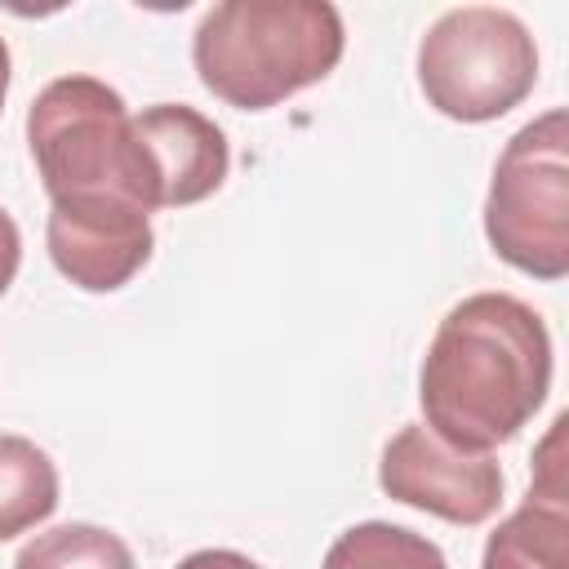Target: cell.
Returning a JSON list of instances; mask_svg holds the SVG:
<instances>
[{"label":"cell","instance_id":"cell-1","mask_svg":"<svg viewBox=\"0 0 569 569\" xmlns=\"http://www.w3.org/2000/svg\"><path fill=\"white\" fill-rule=\"evenodd\" d=\"M27 142L49 191L53 267L84 293L124 289L151 262L160 209L133 111L98 76H58L27 111Z\"/></svg>","mask_w":569,"mask_h":569},{"label":"cell","instance_id":"cell-2","mask_svg":"<svg viewBox=\"0 0 569 569\" xmlns=\"http://www.w3.org/2000/svg\"><path fill=\"white\" fill-rule=\"evenodd\" d=\"M551 391V333L516 293H471L445 311L418 369L422 427L489 453L529 427Z\"/></svg>","mask_w":569,"mask_h":569},{"label":"cell","instance_id":"cell-3","mask_svg":"<svg viewBox=\"0 0 569 569\" xmlns=\"http://www.w3.org/2000/svg\"><path fill=\"white\" fill-rule=\"evenodd\" d=\"M342 49V13L329 0H222L191 36L200 84L236 111H267L320 84Z\"/></svg>","mask_w":569,"mask_h":569},{"label":"cell","instance_id":"cell-4","mask_svg":"<svg viewBox=\"0 0 569 569\" xmlns=\"http://www.w3.org/2000/svg\"><path fill=\"white\" fill-rule=\"evenodd\" d=\"M485 240L493 253L533 276H569V116L542 111L516 129L493 164L485 196Z\"/></svg>","mask_w":569,"mask_h":569},{"label":"cell","instance_id":"cell-5","mask_svg":"<svg viewBox=\"0 0 569 569\" xmlns=\"http://www.w3.org/2000/svg\"><path fill=\"white\" fill-rule=\"evenodd\" d=\"M418 84L440 116L485 124L533 93L538 44L511 9L462 4L440 13L418 40Z\"/></svg>","mask_w":569,"mask_h":569},{"label":"cell","instance_id":"cell-6","mask_svg":"<svg viewBox=\"0 0 569 569\" xmlns=\"http://www.w3.org/2000/svg\"><path fill=\"white\" fill-rule=\"evenodd\" d=\"M378 485L387 498L449 525H485L498 511L507 480L489 453L453 449L431 427L405 422L382 449Z\"/></svg>","mask_w":569,"mask_h":569},{"label":"cell","instance_id":"cell-7","mask_svg":"<svg viewBox=\"0 0 569 569\" xmlns=\"http://www.w3.org/2000/svg\"><path fill=\"white\" fill-rule=\"evenodd\" d=\"M133 129L147 147L160 209H182L209 200L231 169L227 133L187 102H156L133 116Z\"/></svg>","mask_w":569,"mask_h":569},{"label":"cell","instance_id":"cell-8","mask_svg":"<svg viewBox=\"0 0 569 569\" xmlns=\"http://www.w3.org/2000/svg\"><path fill=\"white\" fill-rule=\"evenodd\" d=\"M565 413L551 422V436L538 449V480L525 502L489 533L480 569H569V502H565V462H560Z\"/></svg>","mask_w":569,"mask_h":569},{"label":"cell","instance_id":"cell-9","mask_svg":"<svg viewBox=\"0 0 569 569\" xmlns=\"http://www.w3.org/2000/svg\"><path fill=\"white\" fill-rule=\"evenodd\" d=\"M58 507L53 458L13 431H0V542L36 529Z\"/></svg>","mask_w":569,"mask_h":569},{"label":"cell","instance_id":"cell-10","mask_svg":"<svg viewBox=\"0 0 569 569\" xmlns=\"http://www.w3.org/2000/svg\"><path fill=\"white\" fill-rule=\"evenodd\" d=\"M320 569H449V560L431 538L405 525L365 520V525L342 529L329 542Z\"/></svg>","mask_w":569,"mask_h":569},{"label":"cell","instance_id":"cell-11","mask_svg":"<svg viewBox=\"0 0 569 569\" xmlns=\"http://www.w3.org/2000/svg\"><path fill=\"white\" fill-rule=\"evenodd\" d=\"M13 569H138V565L120 533L89 520H71L36 533L18 551Z\"/></svg>","mask_w":569,"mask_h":569},{"label":"cell","instance_id":"cell-12","mask_svg":"<svg viewBox=\"0 0 569 569\" xmlns=\"http://www.w3.org/2000/svg\"><path fill=\"white\" fill-rule=\"evenodd\" d=\"M18 262H22V236H18V222L0 209V298H4V289L13 284Z\"/></svg>","mask_w":569,"mask_h":569},{"label":"cell","instance_id":"cell-13","mask_svg":"<svg viewBox=\"0 0 569 569\" xmlns=\"http://www.w3.org/2000/svg\"><path fill=\"white\" fill-rule=\"evenodd\" d=\"M173 569H262V565L231 547H204V551H191L187 560H178Z\"/></svg>","mask_w":569,"mask_h":569},{"label":"cell","instance_id":"cell-14","mask_svg":"<svg viewBox=\"0 0 569 569\" xmlns=\"http://www.w3.org/2000/svg\"><path fill=\"white\" fill-rule=\"evenodd\" d=\"M9 76H13V62H9V44L0 36V111H4V93H9Z\"/></svg>","mask_w":569,"mask_h":569}]
</instances>
